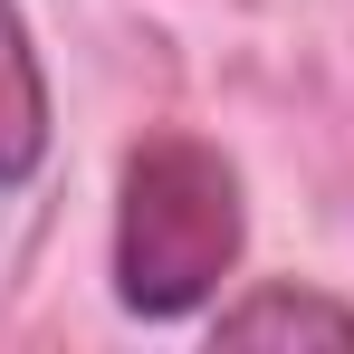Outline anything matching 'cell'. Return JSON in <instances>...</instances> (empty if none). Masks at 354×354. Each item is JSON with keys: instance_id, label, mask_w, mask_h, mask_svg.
<instances>
[{"instance_id": "3", "label": "cell", "mask_w": 354, "mask_h": 354, "mask_svg": "<svg viewBox=\"0 0 354 354\" xmlns=\"http://www.w3.org/2000/svg\"><path fill=\"white\" fill-rule=\"evenodd\" d=\"M221 345H354V306L326 288H249L211 316Z\"/></svg>"}, {"instance_id": "1", "label": "cell", "mask_w": 354, "mask_h": 354, "mask_svg": "<svg viewBox=\"0 0 354 354\" xmlns=\"http://www.w3.org/2000/svg\"><path fill=\"white\" fill-rule=\"evenodd\" d=\"M249 201L239 163L201 134H153L124 153L115 182V297L124 316H192L239 268Z\"/></svg>"}, {"instance_id": "2", "label": "cell", "mask_w": 354, "mask_h": 354, "mask_svg": "<svg viewBox=\"0 0 354 354\" xmlns=\"http://www.w3.org/2000/svg\"><path fill=\"white\" fill-rule=\"evenodd\" d=\"M48 163V67L29 48V19L19 0H0V192Z\"/></svg>"}]
</instances>
